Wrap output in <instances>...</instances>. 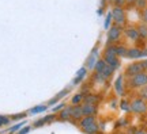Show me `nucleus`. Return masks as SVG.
Here are the masks:
<instances>
[{
    "label": "nucleus",
    "mask_w": 147,
    "mask_h": 134,
    "mask_svg": "<svg viewBox=\"0 0 147 134\" xmlns=\"http://www.w3.org/2000/svg\"><path fill=\"white\" fill-rule=\"evenodd\" d=\"M129 87L132 88H142L144 85H147V72L146 71H143V72L138 73L135 76H132L129 77Z\"/></svg>",
    "instance_id": "nucleus-1"
},
{
    "label": "nucleus",
    "mask_w": 147,
    "mask_h": 134,
    "mask_svg": "<svg viewBox=\"0 0 147 134\" xmlns=\"http://www.w3.org/2000/svg\"><path fill=\"white\" fill-rule=\"evenodd\" d=\"M112 18H113V21H115V23L117 25V26H124L125 25V12H124V10L121 8L120 5H116L115 8H113V11H112Z\"/></svg>",
    "instance_id": "nucleus-2"
},
{
    "label": "nucleus",
    "mask_w": 147,
    "mask_h": 134,
    "mask_svg": "<svg viewBox=\"0 0 147 134\" xmlns=\"http://www.w3.org/2000/svg\"><path fill=\"white\" fill-rule=\"evenodd\" d=\"M142 21H143V23H146V25H147V7H146V8H143V12H142Z\"/></svg>",
    "instance_id": "nucleus-27"
},
{
    "label": "nucleus",
    "mask_w": 147,
    "mask_h": 134,
    "mask_svg": "<svg viewBox=\"0 0 147 134\" xmlns=\"http://www.w3.org/2000/svg\"><path fill=\"white\" fill-rule=\"evenodd\" d=\"M82 129H83V131L86 134H95L100 130V127H98L97 123H91V125H89V126H86V127H82Z\"/></svg>",
    "instance_id": "nucleus-13"
},
{
    "label": "nucleus",
    "mask_w": 147,
    "mask_h": 134,
    "mask_svg": "<svg viewBox=\"0 0 147 134\" xmlns=\"http://www.w3.org/2000/svg\"><path fill=\"white\" fill-rule=\"evenodd\" d=\"M125 35L131 39V41H138L140 35H139V31H138V27H127L125 29Z\"/></svg>",
    "instance_id": "nucleus-8"
},
{
    "label": "nucleus",
    "mask_w": 147,
    "mask_h": 134,
    "mask_svg": "<svg viewBox=\"0 0 147 134\" xmlns=\"http://www.w3.org/2000/svg\"><path fill=\"white\" fill-rule=\"evenodd\" d=\"M140 95H142V98L147 99V85L142 87V91H140Z\"/></svg>",
    "instance_id": "nucleus-29"
},
{
    "label": "nucleus",
    "mask_w": 147,
    "mask_h": 134,
    "mask_svg": "<svg viewBox=\"0 0 147 134\" xmlns=\"http://www.w3.org/2000/svg\"><path fill=\"white\" fill-rule=\"evenodd\" d=\"M104 61H105L113 71L120 67V58L117 56H105L104 57Z\"/></svg>",
    "instance_id": "nucleus-7"
},
{
    "label": "nucleus",
    "mask_w": 147,
    "mask_h": 134,
    "mask_svg": "<svg viewBox=\"0 0 147 134\" xmlns=\"http://www.w3.org/2000/svg\"><path fill=\"white\" fill-rule=\"evenodd\" d=\"M143 72V68H142V64L140 62H134V64H129L125 69V76L127 77H132L135 76L138 73Z\"/></svg>",
    "instance_id": "nucleus-5"
},
{
    "label": "nucleus",
    "mask_w": 147,
    "mask_h": 134,
    "mask_svg": "<svg viewBox=\"0 0 147 134\" xmlns=\"http://www.w3.org/2000/svg\"><path fill=\"white\" fill-rule=\"evenodd\" d=\"M127 52H128V49L125 46H123V45L116 46V56L117 57H127Z\"/></svg>",
    "instance_id": "nucleus-15"
},
{
    "label": "nucleus",
    "mask_w": 147,
    "mask_h": 134,
    "mask_svg": "<svg viewBox=\"0 0 147 134\" xmlns=\"http://www.w3.org/2000/svg\"><path fill=\"white\" fill-rule=\"evenodd\" d=\"M125 1V4H128V5H135V1L136 0H124Z\"/></svg>",
    "instance_id": "nucleus-31"
},
{
    "label": "nucleus",
    "mask_w": 147,
    "mask_h": 134,
    "mask_svg": "<svg viewBox=\"0 0 147 134\" xmlns=\"http://www.w3.org/2000/svg\"><path fill=\"white\" fill-rule=\"evenodd\" d=\"M147 56V49H138V47H131V49H128V52H127V57L128 58H132V60H135V58H140V57H144Z\"/></svg>",
    "instance_id": "nucleus-6"
},
{
    "label": "nucleus",
    "mask_w": 147,
    "mask_h": 134,
    "mask_svg": "<svg viewBox=\"0 0 147 134\" xmlns=\"http://www.w3.org/2000/svg\"><path fill=\"white\" fill-rule=\"evenodd\" d=\"M135 5H136V8H139V10H143V8L147 7V0H136Z\"/></svg>",
    "instance_id": "nucleus-22"
},
{
    "label": "nucleus",
    "mask_w": 147,
    "mask_h": 134,
    "mask_svg": "<svg viewBox=\"0 0 147 134\" xmlns=\"http://www.w3.org/2000/svg\"><path fill=\"white\" fill-rule=\"evenodd\" d=\"M82 99H83V96H82L80 93H79V95H75V96H74V99H72V104H78Z\"/></svg>",
    "instance_id": "nucleus-25"
},
{
    "label": "nucleus",
    "mask_w": 147,
    "mask_h": 134,
    "mask_svg": "<svg viewBox=\"0 0 147 134\" xmlns=\"http://www.w3.org/2000/svg\"><path fill=\"white\" fill-rule=\"evenodd\" d=\"M91 123H95L94 115H86V117L82 118V121H80V126H82V127H86V126H89V125H91Z\"/></svg>",
    "instance_id": "nucleus-12"
},
{
    "label": "nucleus",
    "mask_w": 147,
    "mask_h": 134,
    "mask_svg": "<svg viewBox=\"0 0 147 134\" xmlns=\"http://www.w3.org/2000/svg\"><path fill=\"white\" fill-rule=\"evenodd\" d=\"M63 107H65V106H64L63 103H61V104H57V106L55 107V111H59V110H63Z\"/></svg>",
    "instance_id": "nucleus-32"
},
{
    "label": "nucleus",
    "mask_w": 147,
    "mask_h": 134,
    "mask_svg": "<svg viewBox=\"0 0 147 134\" xmlns=\"http://www.w3.org/2000/svg\"><path fill=\"white\" fill-rule=\"evenodd\" d=\"M95 62H97V49H94V50L91 52V54L89 56L87 61H86V67L90 68V69H94Z\"/></svg>",
    "instance_id": "nucleus-11"
},
{
    "label": "nucleus",
    "mask_w": 147,
    "mask_h": 134,
    "mask_svg": "<svg viewBox=\"0 0 147 134\" xmlns=\"http://www.w3.org/2000/svg\"><path fill=\"white\" fill-rule=\"evenodd\" d=\"M121 108H123L124 111H129V110H131V103H128V102H125V100H123V102H121Z\"/></svg>",
    "instance_id": "nucleus-24"
},
{
    "label": "nucleus",
    "mask_w": 147,
    "mask_h": 134,
    "mask_svg": "<svg viewBox=\"0 0 147 134\" xmlns=\"http://www.w3.org/2000/svg\"><path fill=\"white\" fill-rule=\"evenodd\" d=\"M100 73H101V75H102V76H104L105 79H109L110 76H112V73H113V69H112V68H110L108 64H105V67L102 68V71H101Z\"/></svg>",
    "instance_id": "nucleus-14"
},
{
    "label": "nucleus",
    "mask_w": 147,
    "mask_h": 134,
    "mask_svg": "<svg viewBox=\"0 0 147 134\" xmlns=\"http://www.w3.org/2000/svg\"><path fill=\"white\" fill-rule=\"evenodd\" d=\"M53 118H55L53 115H48V117H45V118H42L41 121H37L36 123H34V126H37V127H38V126H42L44 123H47V122H51V121H53Z\"/></svg>",
    "instance_id": "nucleus-18"
},
{
    "label": "nucleus",
    "mask_w": 147,
    "mask_h": 134,
    "mask_svg": "<svg viewBox=\"0 0 147 134\" xmlns=\"http://www.w3.org/2000/svg\"><path fill=\"white\" fill-rule=\"evenodd\" d=\"M131 111L136 114H143L147 111V104L143 99H135L131 103Z\"/></svg>",
    "instance_id": "nucleus-4"
},
{
    "label": "nucleus",
    "mask_w": 147,
    "mask_h": 134,
    "mask_svg": "<svg viewBox=\"0 0 147 134\" xmlns=\"http://www.w3.org/2000/svg\"><path fill=\"white\" fill-rule=\"evenodd\" d=\"M115 3H116V5H123L124 4V3H125V1H124V0H115Z\"/></svg>",
    "instance_id": "nucleus-34"
},
{
    "label": "nucleus",
    "mask_w": 147,
    "mask_h": 134,
    "mask_svg": "<svg viewBox=\"0 0 147 134\" xmlns=\"http://www.w3.org/2000/svg\"><path fill=\"white\" fill-rule=\"evenodd\" d=\"M8 122H10V119L7 118V117H1V115H0V126H3V125H8Z\"/></svg>",
    "instance_id": "nucleus-26"
},
{
    "label": "nucleus",
    "mask_w": 147,
    "mask_h": 134,
    "mask_svg": "<svg viewBox=\"0 0 147 134\" xmlns=\"http://www.w3.org/2000/svg\"><path fill=\"white\" fill-rule=\"evenodd\" d=\"M115 88H116V92L119 93V95H123V76H119V77H117Z\"/></svg>",
    "instance_id": "nucleus-16"
},
{
    "label": "nucleus",
    "mask_w": 147,
    "mask_h": 134,
    "mask_svg": "<svg viewBox=\"0 0 147 134\" xmlns=\"http://www.w3.org/2000/svg\"><path fill=\"white\" fill-rule=\"evenodd\" d=\"M76 75H78V77L74 80V83H79L80 80H82V79L84 77V76H86V68H80V69L78 71V73H76Z\"/></svg>",
    "instance_id": "nucleus-20"
},
{
    "label": "nucleus",
    "mask_w": 147,
    "mask_h": 134,
    "mask_svg": "<svg viewBox=\"0 0 147 134\" xmlns=\"http://www.w3.org/2000/svg\"><path fill=\"white\" fill-rule=\"evenodd\" d=\"M22 126H23V123H18V125H15V126H14V127H12V129L10 130V133H15V131H18V130L21 129Z\"/></svg>",
    "instance_id": "nucleus-28"
},
{
    "label": "nucleus",
    "mask_w": 147,
    "mask_h": 134,
    "mask_svg": "<svg viewBox=\"0 0 147 134\" xmlns=\"http://www.w3.org/2000/svg\"><path fill=\"white\" fill-rule=\"evenodd\" d=\"M29 131H30V126H26L23 130H21V131H19V134H27Z\"/></svg>",
    "instance_id": "nucleus-30"
},
{
    "label": "nucleus",
    "mask_w": 147,
    "mask_h": 134,
    "mask_svg": "<svg viewBox=\"0 0 147 134\" xmlns=\"http://www.w3.org/2000/svg\"><path fill=\"white\" fill-rule=\"evenodd\" d=\"M142 64V68H143V71H147V60H144V61L140 62Z\"/></svg>",
    "instance_id": "nucleus-33"
},
{
    "label": "nucleus",
    "mask_w": 147,
    "mask_h": 134,
    "mask_svg": "<svg viewBox=\"0 0 147 134\" xmlns=\"http://www.w3.org/2000/svg\"><path fill=\"white\" fill-rule=\"evenodd\" d=\"M98 102V98H95L93 95H89V96H86L84 98V103H90V104H95Z\"/></svg>",
    "instance_id": "nucleus-21"
},
{
    "label": "nucleus",
    "mask_w": 147,
    "mask_h": 134,
    "mask_svg": "<svg viewBox=\"0 0 147 134\" xmlns=\"http://www.w3.org/2000/svg\"><path fill=\"white\" fill-rule=\"evenodd\" d=\"M108 45H112L113 42L119 41L120 39V35H121V27L115 25V26H112L108 29Z\"/></svg>",
    "instance_id": "nucleus-3"
},
{
    "label": "nucleus",
    "mask_w": 147,
    "mask_h": 134,
    "mask_svg": "<svg viewBox=\"0 0 147 134\" xmlns=\"http://www.w3.org/2000/svg\"><path fill=\"white\" fill-rule=\"evenodd\" d=\"M82 117H83L82 106L75 104V107H71V118L72 119H82Z\"/></svg>",
    "instance_id": "nucleus-10"
},
{
    "label": "nucleus",
    "mask_w": 147,
    "mask_h": 134,
    "mask_svg": "<svg viewBox=\"0 0 147 134\" xmlns=\"http://www.w3.org/2000/svg\"><path fill=\"white\" fill-rule=\"evenodd\" d=\"M60 118L63 119V121H67V119L71 118V107H69V108H64L63 111L60 113Z\"/></svg>",
    "instance_id": "nucleus-17"
},
{
    "label": "nucleus",
    "mask_w": 147,
    "mask_h": 134,
    "mask_svg": "<svg viewBox=\"0 0 147 134\" xmlns=\"http://www.w3.org/2000/svg\"><path fill=\"white\" fill-rule=\"evenodd\" d=\"M135 134H147V131H144V130H138Z\"/></svg>",
    "instance_id": "nucleus-35"
},
{
    "label": "nucleus",
    "mask_w": 147,
    "mask_h": 134,
    "mask_svg": "<svg viewBox=\"0 0 147 134\" xmlns=\"http://www.w3.org/2000/svg\"><path fill=\"white\" fill-rule=\"evenodd\" d=\"M45 110H47V107H45V106H38V107L33 108L30 113H32V114H38V113H42V111H45Z\"/></svg>",
    "instance_id": "nucleus-23"
},
{
    "label": "nucleus",
    "mask_w": 147,
    "mask_h": 134,
    "mask_svg": "<svg viewBox=\"0 0 147 134\" xmlns=\"http://www.w3.org/2000/svg\"><path fill=\"white\" fill-rule=\"evenodd\" d=\"M138 31H139V35L142 37V38H147V25L146 23H143L140 26L138 27Z\"/></svg>",
    "instance_id": "nucleus-19"
},
{
    "label": "nucleus",
    "mask_w": 147,
    "mask_h": 134,
    "mask_svg": "<svg viewBox=\"0 0 147 134\" xmlns=\"http://www.w3.org/2000/svg\"><path fill=\"white\" fill-rule=\"evenodd\" d=\"M82 111H83V115H94L95 111H97V107L95 104H90V103H84L82 106Z\"/></svg>",
    "instance_id": "nucleus-9"
}]
</instances>
